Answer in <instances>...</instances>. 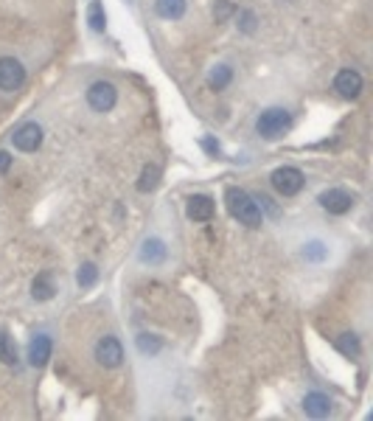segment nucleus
Here are the masks:
<instances>
[{
  "instance_id": "6ab92c4d",
  "label": "nucleus",
  "mask_w": 373,
  "mask_h": 421,
  "mask_svg": "<svg viewBox=\"0 0 373 421\" xmlns=\"http://www.w3.org/2000/svg\"><path fill=\"white\" fill-rule=\"evenodd\" d=\"M337 348H340L346 357H351V360H357V357H360V351H362V348H360V340H357V334H354V332L340 334V337H337Z\"/></svg>"
},
{
  "instance_id": "412c9836",
  "label": "nucleus",
  "mask_w": 373,
  "mask_h": 421,
  "mask_svg": "<svg viewBox=\"0 0 373 421\" xmlns=\"http://www.w3.org/2000/svg\"><path fill=\"white\" fill-rule=\"evenodd\" d=\"M76 281H79V287L82 289H87V287H93L96 281H99V270H96V264H82L79 267V275H76Z\"/></svg>"
},
{
  "instance_id": "7ed1b4c3",
  "label": "nucleus",
  "mask_w": 373,
  "mask_h": 421,
  "mask_svg": "<svg viewBox=\"0 0 373 421\" xmlns=\"http://www.w3.org/2000/svg\"><path fill=\"white\" fill-rule=\"evenodd\" d=\"M270 180H272V189H275L278 194H284V197H295V194L303 189V183H306L303 172L295 169V166H281V169H275Z\"/></svg>"
},
{
  "instance_id": "5701e85b",
  "label": "nucleus",
  "mask_w": 373,
  "mask_h": 421,
  "mask_svg": "<svg viewBox=\"0 0 373 421\" xmlns=\"http://www.w3.org/2000/svg\"><path fill=\"white\" fill-rule=\"evenodd\" d=\"M138 348H141L144 354H158V351H160V340L152 337V334H141V337H138Z\"/></svg>"
},
{
  "instance_id": "f03ea898",
  "label": "nucleus",
  "mask_w": 373,
  "mask_h": 421,
  "mask_svg": "<svg viewBox=\"0 0 373 421\" xmlns=\"http://www.w3.org/2000/svg\"><path fill=\"white\" fill-rule=\"evenodd\" d=\"M292 127V115L284 107H267L258 118H255V132L264 141H278L284 132H289Z\"/></svg>"
},
{
  "instance_id": "20e7f679",
  "label": "nucleus",
  "mask_w": 373,
  "mask_h": 421,
  "mask_svg": "<svg viewBox=\"0 0 373 421\" xmlns=\"http://www.w3.org/2000/svg\"><path fill=\"white\" fill-rule=\"evenodd\" d=\"M118 101V93L110 82H93L90 90H87V104L96 110V113H110Z\"/></svg>"
},
{
  "instance_id": "9d476101",
  "label": "nucleus",
  "mask_w": 373,
  "mask_h": 421,
  "mask_svg": "<svg viewBox=\"0 0 373 421\" xmlns=\"http://www.w3.org/2000/svg\"><path fill=\"white\" fill-rule=\"evenodd\" d=\"M51 337L48 334H37L31 343H28V363L34 368H42L48 360H51Z\"/></svg>"
},
{
  "instance_id": "aec40b11",
  "label": "nucleus",
  "mask_w": 373,
  "mask_h": 421,
  "mask_svg": "<svg viewBox=\"0 0 373 421\" xmlns=\"http://www.w3.org/2000/svg\"><path fill=\"white\" fill-rule=\"evenodd\" d=\"M303 258L306 261H312V264H317V261H323V258H329V247L323 244V241H309V244H303Z\"/></svg>"
},
{
  "instance_id": "b1692460",
  "label": "nucleus",
  "mask_w": 373,
  "mask_h": 421,
  "mask_svg": "<svg viewBox=\"0 0 373 421\" xmlns=\"http://www.w3.org/2000/svg\"><path fill=\"white\" fill-rule=\"evenodd\" d=\"M233 11V6L227 3V0H219V8H213V14H216V20H225L227 14Z\"/></svg>"
},
{
  "instance_id": "4468645a",
  "label": "nucleus",
  "mask_w": 373,
  "mask_h": 421,
  "mask_svg": "<svg viewBox=\"0 0 373 421\" xmlns=\"http://www.w3.org/2000/svg\"><path fill=\"white\" fill-rule=\"evenodd\" d=\"M188 0H155V11L163 20H180L186 14Z\"/></svg>"
},
{
  "instance_id": "f257e3e1",
  "label": "nucleus",
  "mask_w": 373,
  "mask_h": 421,
  "mask_svg": "<svg viewBox=\"0 0 373 421\" xmlns=\"http://www.w3.org/2000/svg\"><path fill=\"white\" fill-rule=\"evenodd\" d=\"M225 203H227L230 216H236L241 225H247V227H261L264 213H261V208H258L255 197H250L244 189H227Z\"/></svg>"
},
{
  "instance_id": "9b49d317",
  "label": "nucleus",
  "mask_w": 373,
  "mask_h": 421,
  "mask_svg": "<svg viewBox=\"0 0 373 421\" xmlns=\"http://www.w3.org/2000/svg\"><path fill=\"white\" fill-rule=\"evenodd\" d=\"M303 413L312 419H326L331 413V399L326 394H306L303 396Z\"/></svg>"
},
{
  "instance_id": "39448f33",
  "label": "nucleus",
  "mask_w": 373,
  "mask_h": 421,
  "mask_svg": "<svg viewBox=\"0 0 373 421\" xmlns=\"http://www.w3.org/2000/svg\"><path fill=\"white\" fill-rule=\"evenodd\" d=\"M23 82H25V68L14 56H3L0 59V90L14 93L23 87Z\"/></svg>"
},
{
  "instance_id": "dca6fc26",
  "label": "nucleus",
  "mask_w": 373,
  "mask_h": 421,
  "mask_svg": "<svg viewBox=\"0 0 373 421\" xmlns=\"http://www.w3.org/2000/svg\"><path fill=\"white\" fill-rule=\"evenodd\" d=\"M158 183H160V166H146V169L141 172V180H138V191H141V194H149V191L158 189Z\"/></svg>"
},
{
  "instance_id": "1a4fd4ad",
  "label": "nucleus",
  "mask_w": 373,
  "mask_h": 421,
  "mask_svg": "<svg viewBox=\"0 0 373 421\" xmlns=\"http://www.w3.org/2000/svg\"><path fill=\"white\" fill-rule=\"evenodd\" d=\"M334 90H337L343 99H357V96L362 93V76H360L357 70L346 68V70L337 73V79H334Z\"/></svg>"
},
{
  "instance_id": "ddd939ff",
  "label": "nucleus",
  "mask_w": 373,
  "mask_h": 421,
  "mask_svg": "<svg viewBox=\"0 0 373 421\" xmlns=\"http://www.w3.org/2000/svg\"><path fill=\"white\" fill-rule=\"evenodd\" d=\"M166 256H169V250L160 239H146L144 247H141V261L144 264H163Z\"/></svg>"
},
{
  "instance_id": "393cba45",
  "label": "nucleus",
  "mask_w": 373,
  "mask_h": 421,
  "mask_svg": "<svg viewBox=\"0 0 373 421\" xmlns=\"http://www.w3.org/2000/svg\"><path fill=\"white\" fill-rule=\"evenodd\" d=\"M241 20H244V23H241V31L253 34V28H255V17H253L250 11H244V14H241Z\"/></svg>"
},
{
  "instance_id": "2eb2a0df",
  "label": "nucleus",
  "mask_w": 373,
  "mask_h": 421,
  "mask_svg": "<svg viewBox=\"0 0 373 421\" xmlns=\"http://www.w3.org/2000/svg\"><path fill=\"white\" fill-rule=\"evenodd\" d=\"M53 292H56V289H53V281H51L48 272H42V275L34 278V284H31V295H34L37 301H51Z\"/></svg>"
},
{
  "instance_id": "f8f14e48",
  "label": "nucleus",
  "mask_w": 373,
  "mask_h": 421,
  "mask_svg": "<svg viewBox=\"0 0 373 421\" xmlns=\"http://www.w3.org/2000/svg\"><path fill=\"white\" fill-rule=\"evenodd\" d=\"M186 213L194 222H208L213 216V200L205 197V194H194V197H188Z\"/></svg>"
},
{
  "instance_id": "a211bd4d",
  "label": "nucleus",
  "mask_w": 373,
  "mask_h": 421,
  "mask_svg": "<svg viewBox=\"0 0 373 421\" xmlns=\"http://www.w3.org/2000/svg\"><path fill=\"white\" fill-rule=\"evenodd\" d=\"M87 23H90V28L99 31V34L107 28V17H104V8H101L99 0H90V6H87Z\"/></svg>"
},
{
  "instance_id": "0eeeda50",
  "label": "nucleus",
  "mask_w": 373,
  "mask_h": 421,
  "mask_svg": "<svg viewBox=\"0 0 373 421\" xmlns=\"http://www.w3.org/2000/svg\"><path fill=\"white\" fill-rule=\"evenodd\" d=\"M96 360H99V365H104V368H118L121 360H124L121 343H118L115 337H101V340L96 343Z\"/></svg>"
},
{
  "instance_id": "f3484780",
  "label": "nucleus",
  "mask_w": 373,
  "mask_h": 421,
  "mask_svg": "<svg viewBox=\"0 0 373 421\" xmlns=\"http://www.w3.org/2000/svg\"><path fill=\"white\" fill-rule=\"evenodd\" d=\"M230 79H233V70H230L227 65H216V68L208 73V84H210L213 90H225V87L230 84Z\"/></svg>"
},
{
  "instance_id": "a878e982",
  "label": "nucleus",
  "mask_w": 373,
  "mask_h": 421,
  "mask_svg": "<svg viewBox=\"0 0 373 421\" xmlns=\"http://www.w3.org/2000/svg\"><path fill=\"white\" fill-rule=\"evenodd\" d=\"M8 166H11V155H8V152H0V175H6Z\"/></svg>"
},
{
  "instance_id": "423d86ee",
  "label": "nucleus",
  "mask_w": 373,
  "mask_h": 421,
  "mask_svg": "<svg viewBox=\"0 0 373 421\" xmlns=\"http://www.w3.org/2000/svg\"><path fill=\"white\" fill-rule=\"evenodd\" d=\"M11 144H14L20 152H37V149L42 146V127L34 124V121L17 127L14 135H11Z\"/></svg>"
},
{
  "instance_id": "4be33fe9",
  "label": "nucleus",
  "mask_w": 373,
  "mask_h": 421,
  "mask_svg": "<svg viewBox=\"0 0 373 421\" xmlns=\"http://www.w3.org/2000/svg\"><path fill=\"white\" fill-rule=\"evenodd\" d=\"M0 360L6 363V365H14L17 363V348H14V343H11V337L3 332L0 334Z\"/></svg>"
},
{
  "instance_id": "6e6552de",
  "label": "nucleus",
  "mask_w": 373,
  "mask_h": 421,
  "mask_svg": "<svg viewBox=\"0 0 373 421\" xmlns=\"http://www.w3.org/2000/svg\"><path fill=\"white\" fill-rule=\"evenodd\" d=\"M317 203H320V208H326L329 213H337V216L354 208V197L346 189H329L317 197Z\"/></svg>"
}]
</instances>
